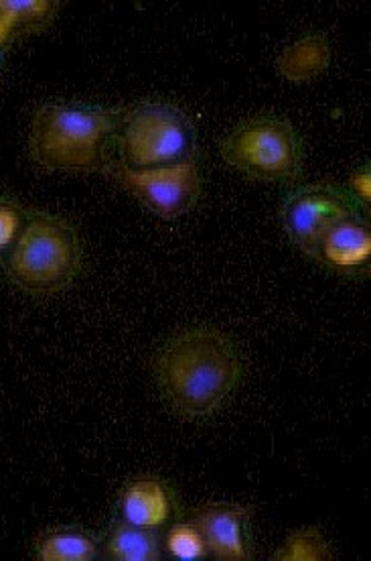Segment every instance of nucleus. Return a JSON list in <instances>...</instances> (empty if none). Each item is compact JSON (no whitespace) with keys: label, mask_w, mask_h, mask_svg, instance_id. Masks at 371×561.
<instances>
[{"label":"nucleus","mask_w":371,"mask_h":561,"mask_svg":"<svg viewBox=\"0 0 371 561\" xmlns=\"http://www.w3.org/2000/svg\"><path fill=\"white\" fill-rule=\"evenodd\" d=\"M242 377L232 340L211 328L171 337L154 363V379L166 403L187 420H201L234 393Z\"/></svg>","instance_id":"1"},{"label":"nucleus","mask_w":371,"mask_h":561,"mask_svg":"<svg viewBox=\"0 0 371 561\" xmlns=\"http://www.w3.org/2000/svg\"><path fill=\"white\" fill-rule=\"evenodd\" d=\"M114 175L126 192L165 220L187 214L201 194V173L195 159L171 168L128 169L118 165Z\"/></svg>","instance_id":"7"},{"label":"nucleus","mask_w":371,"mask_h":561,"mask_svg":"<svg viewBox=\"0 0 371 561\" xmlns=\"http://www.w3.org/2000/svg\"><path fill=\"white\" fill-rule=\"evenodd\" d=\"M173 511V491L159 478H137L128 482L120 494L123 520L135 527L159 531L171 520Z\"/></svg>","instance_id":"10"},{"label":"nucleus","mask_w":371,"mask_h":561,"mask_svg":"<svg viewBox=\"0 0 371 561\" xmlns=\"http://www.w3.org/2000/svg\"><path fill=\"white\" fill-rule=\"evenodd\" d=\"M100 548L92 535L78 529H59L37 539L35 556L39 561H92Z\"/></svg>","instance_id":"13"},{"label":"nucleus","mask_w":371,"mask_h":561,"mask_svg":"<svg viewBox=\"0 0 371 561\" xmlns=\"http://www.w3.org/2000/svg\"><path fill=\"white\" fill-rule=\"evenodd\" d=\"M315 259L345 275H359L361 271H368L371 259L370 228L359 222L358 218H347L333 226L318 242Z\"/></svg>","instance_id":"9"},{"label":"nucleus","mask_w":371,"mask_h":561,"mask_svg":"<svg viewBox=\"0 0 371 561\" xmlns=\"http://www.w3.org/2000/svg\"><path fill=\"white\" fill-rule=\"evenodd\" d=\"M25 222L27 218L23 210L13 202L0 197V256L11 253Z\"/></svg>","instance_id":"17"},{"label":"nucleus","mask_w":371,"mask_h":561,"mask_svg":"<svg viewBox=\"0 0 371 561\" xmlns=\"http://www.w3.org/2000/svg\"><path fill=\"white\" fill-rule=\"evenodd\" d=\"M276 561H329L333 560V549L325 535L318 529H299L289 535V539L276 549Z\"/></svg>","instance_id":"15"},{"label":"nucleus","mask_w":371,"mask_h":561,"mask_svg":"<svg viewBox=\"0 0 371 561\" xmlns=\"http://www.w3.org/2000/svg\"><path fill=\"white\" fill-rule=\"evenodd\" d=\"M349 190H351V199H353V202H361L363 206H368V204H370V168H361L351 173V178H349Z\"/></svg>","instance_id":"18"},{"label":"nucleus","mask_w":371,"mask_h":561,"mask_svg":"<svg viewBox=\"0 0 371 561\" xmlns=\"http://www.w3.org/2000/svg\"><path fill=\"white\" fill-rule=\"evenodd\" d=\"M347 218H356L353 199L327 183L297 187L282 204V225L289 239L311 256L325 232Z\"/></svg>","instance_id":"6"},{"label":"nucleus","mask_w":371,"mask_h":561,"mask_svg":"<svg viewBox=\"0 0 371 561\" xmlns=\"http://www.w3.org/2000/svg\"><path fill=\"white\" fill-rule=\"evenodd\" d=\"M82 267V244L76 230L47 214L27 218L11 253L7 271L28 294L47 295L66 289Z\"/></svg>","instance_id":"3"},{"label":"nucleus","mask_w":371,"mask_h":561,"mask_svg":"<svg viewBox=\"0 0 371 561\" xmlns=\"http://www.w3.org/2000/svg\"><path fill=\"white\" fill-rule=\"evenodd\" d=\"M56 9L57 2L49 0H0V19L9 25L14 35L47 25L54 19Z\"/></svg>","instance_id":"14"},{"label":"nucleus","mask_w":371,"mask_h":561,"mask_svg":"<svg viewBox=\"0 0 371 561\" xmlns=\"http://www.w3.org/2000/svg\"><path fill=\"white\" fill-rule=\"evenodd\" d=\"M331 61L329 43L318 35H306L303 39L292 43L287 47L278 61L276 68L282 78L289 82L301 84L316 78L318 73L327 70Z\"/></svg>","instance_id":"11"},{"label":"nucleus","mask_w":371,"mask_h":561,"mask_svg":"<svg viewBox=\"0 0 371 561\" xmlns=\"http://www.w3.org/2000/svg\"><path fill=\"white\" fill-rule=\"evenodd\" d=\"M165 548L175 560L199 561L209 556L204 534L195 523H177L169 529Z\"/></svg>","instance_id":"16"},{"label":"nucleus","mask_w":371,"mask_h":561,"mask_svg":"<svg viewBox=\"0 0 371 561\" xmlns=\"http://www.w3.org/2000/svg\"><path fill=\"white\" fill-rule=\"evenodd\" d=\"M250 506L230 505V503H213L201 506L193 523L204 534L209 556L218 561L252 560V543H250Z\"/></svg>","instance_id":"8"},{"label":"nucleus","mask_w":371,"mask_h":561,"mask_svg":"<svg viewBox=\"0 0 371 561\" xmlns=\"http://www.w3.org/2000/svg\"><path fill=\"white\" fill-rule=\"evenodd\" d=\"M223 161L262 182H292L303 169V145L294 127L282 118H252L221 142Z\"/></svg>","instance_id":"5"},{"label":"nucleus","mask_w":371,"mask_h":561,"mask_svg":"<svg viewBox=\"0 0 371 561\" xmlns=\"http://www.w3.org/2000/svg\"><path fill=\"white\" fill-rule=\"evenodd\" d=\"M13 37V33H11V28H9V25L0 19V51L4 49V45L9 43V39Z\"/></svg>","instance_id":"19"},{"label":"nucleus","mask_w":371,"mask_h":561,"mask_svg":"<svg viewBox=\"0 0 371 561\" xmlns=\"http://www.w3.org/2000/svg\"><path fill=\"white\" fill-rule=\"evenodd\" d=\"M116 142L128 169L171 168L193 161L195 153L189 118L163 102L138 104L123 114Z\"/></svg>","instance_id":"4"},{"label":"nucleus","mask_w":371,"mask_h":561,"mask_svg":"<svg viewBox=\"0 0 371 561\" xmlns=\"http://www.w3.org/2000/svg\"><path fill=\"white\" fill-rule=\"evenodd\" d=\"M123 114L78 104H45L31 123L28 153L49 171H96L106 165Z\"/></svg>","instance_id":"2"},{"label":"nucleus","mask_w":371,"mask_h":561,"mask_svg":"<svg viewBox=\"0 0 371 561\" xmlns=\"http://www.w3.org/2000/svg\"><path fill=\"white\" fill-rule=\"evenodd\" d=\"M102 553L114 561H159L163 556V546L159 531L120 520L112 525Z\"/></svg>","instance_id":"12"}]
</instances>
